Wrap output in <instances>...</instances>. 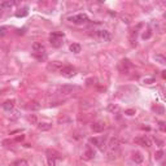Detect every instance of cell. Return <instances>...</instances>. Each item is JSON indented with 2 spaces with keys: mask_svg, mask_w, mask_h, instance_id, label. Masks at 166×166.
<instances>
[{
  "mask_svg": "<svg viewBox=\"0 0 166 166\" xmlns=\"http://www.w3.org/2000/svg\"><path fill=\"white\" fill-rule=\"evenodd\" d=\"M62 39H64V33H52L51 35H49V43H51V46L55 48L61 47Z\"/></svg>",
  "mask_w": 166,
  "mask_h": 166,
  "instance_id": "cell-1",
  "label": "cell"
},
{
  "mask_svg": "<svg viewBox=\"0 0 166 166\" xmlns=\"http://www.w3.org/2000/svg\"><path fill=\"white\" fill-rule=\"evenodd\" d=\"M69 21L74 25H83V24H87L90 21V18L87 17V14L79 13V14H74V16L69 17Z\"/></svg>",
  "mask_w": 166,
  "mask_h": 166,
  "instance_id": "cell-2",
  "label": "cell"
},
{
  "mask_svg": "<svg viewBox=\"0 0 166 166\" xmlns=\"http://www.w3.org/2000/svg\"><path fill=\"white\" fill-rule=\"evenodd\" d=\"M60 73L65 78H71V77H74L75 75L77 70H75V68H73L71 65H65V66H62V68L60 69Z\"/></svg>",
  "mask_w": 166,
  "mask_h": 166,
  "instance_id": "cell-3",
  "label": "cell"
},
{
  "mask_svg": "<svg viewBox=\"0 0 166 166\" xmlns=\"http://www.w3.org/2000/svg\"><path fill=\"white\" fill-rule=\"evenodd\" d=\"M134 143L138 145H141V147H151V140L145 135L136 136V138L134 139Z\"/></svg>",
  "mask_w": 166,
  "mask_h": 166,
  "instance_id": "cell-4",
  "label": "cell"
},
{
  "mask_svg": "<svg viewBox=\"0 0 166 166\" xmlns=\"http://www.w3.org/2000/svg\"><path fill=\"white\" fill-rule=\"evenodd\" d=\"M92 131L94 132H103L104 130L106 129V123L104 121H96L92 123Z\"/></svg>",
  "mask_w": 166,
  "mask_h": 166,
  "instance_id": "cell-5",
  "label": "cell"
},
{
  "mask_svg": "<svg viewBox=\"0 0 166 166\" xmlns=\"http://www.w3.org/2000/svg\"><path fill=\"white\" fill-rule=\"evenodd\" d=\"M97 36L100 38L101 40H104V42H109V40L112 39V35H110L109 31H106V30H99Z\"/></svg>",
  "mask_w": 166,
  "mask_h": 166,
  "instance_id": "cell-6",
  "label": "cell"
},
{
  "mask_svg": "<svg viewBox=\"0 0 166 166\" xmlns=\"http://www.w3.org/2000/svg\"><path fill=\"white\" fill-rule=\"evenodd\" d=\"M94 156H95V153H94V149H91V147L90 145H87L86 147V149H84V153H83V160H92L94 158Z\"/></svg>",
  "mask_w": 166,
  "mask_h": 166,
  "instance_id": "cell-7",
  "label": "cell"
},
{
  "mask_svg": "<svg viewBox=\"0 0 166 166\" xmlns=\"http://www.w3.org/2000/svg\"><path fill=\"white\" fill-rule=\"evenodd\" d=\"M74 90H75V87H73V86H62L59 88V92L61 95H70Z\"/></svg>",
  "mask_w": 166,
  "mask_h": 166,
  "instance_id": "cell-8",
  "label": "cell"
},
{
  "mask_svg": "<svg viewBox=\"0 0 166 166\" xmlns=\"http://www.w3.org/2000/svg\"><path fill=\"white\" fill-rule=\"evenodd\" d=\"M33 51H34V53H44L46 48H44V46H43L42 43H34L33 44Z\"/></svg>",
  "mask_w": 166,
  "mask_h": 166,
  "instance_id": "cell-9",
  "label": "cell"
},
{
  "mask_svg": "<svg viewBox=\"0 0 166 166\" xmlns=\"http://www.w3.org/2000/svg\"><path fill=\"white\" fill-rule=\"evenodd\" d=\"M61 68H62V65H61L60 61H53L52 64H49V65H48V70H52V71L60 70Z\"/></svg>",
  "mask_w": 166,
  "mask_h": 166,
  "instance_id": "cell-10",
  "label": "cell"
},
{
  "mask_svg": "<svg viewBox=\"0 0 166 166\" xmlns=\"http://www.w3.org/2000/svg\"><path fill=\"white\" fill-rule=\"evenodd\" d=\"M103 141H104V138H91L90 139V143H92L94 145L101 148V149H103Z\"/></svg>",
  "mask_w": 166,
  "mask_h": 166,
  "instance_id": "cell-11",
  "label": "cell"
},
{
  "mask_svg": "<svg viewBox=\"0 0 166 166\" xmlns=\"http://www.w3.org/2000/svg\"><path fill=\"white\" fill-rule=\"evenodd\" d=\"M3 108H4L7 112L13 110V108H14V100H7L4 104H3Z\"/></svg>",
  "mask_w": 166,
  "mask_h": 166,
  "instance_id": "cell-12",
  "label": "cell"
},
{
  "mask_svg": "<svg viewBox=\"0 0 166 166\" xmlns=\"http://www.w3.org/2000/svg\"><path fill=\"white\" fill-rule=\"evenodd\" d=\"M132 160L135 161V164H141L143 162V156L140 152H132Z\"/></svg>",
  "mask_w": 166,
  "mask_h": 166,
  "instance_id": "cell-13",
  "label": "cell"
},
{
  "mask_svg": "<svg viewBox=\"0 0 166 166\" xmlns=\"http://www.w3.org/2000/svg\"><path fill=\"white\" fill-rule=\"evenodd\" d=\"M70 51L73 52V53H79L81 51H82V47H81V44H78V43H73V44H70Z\"/></svg>",
  "mask_w": 166,
  "mask_h": 166,
  "instance_id": "cell-14",
  "label": "cell"
},
{
  "mask_svg": "<svg viewBox=\"0 0 166 166\" xmlns=\"http://www.w3.org/2000/svg\"><path fill=\"white\" fill-rule=\"evenodd\" d=\"M17 3H14V1H4L0 4V9H8V8H12Z\"/></svg>",
  "mask_w": 166,
  "mask_h": 166,
  "instance_id": "cell-15",
  "label": "cell"
},
{
  "mask_svg": "<svg viewBox=\"0 0 166 166\" xmlns=\"http://www.w3.org/2000/svg\"><path fill=\"white\" fill-rule=\"evenodd\" d=\"M12 166H29V162L26 160L21 158V160H16L14 162H12Z\"/></svg>",
  "mask_w": 166,
  "mask_h": 166,
  "instance_id": "cell-16",
  "label": "cell"
},
{
  "mask_svg": "<svg viewBox=\"0 0 166 166\" xmlns=\"http://www.w3.org/2000/svg\"><path fill=\"white\" fill-rule=\"evenodd\" d=\"M51 127H52L51 123H38V129L40 131H48L51 130Z\"/></svg>",
  "mask_w": 166,
  "mask_h": 166,
  "instance_id": "cell-17",
  "label": "cell"
},
{
  "mask_svg": "<svg viewBox=\"0 0 166 166\" xmlns=\"http://www.w3.org/2000/svg\"><path fill=\"white\" fill-rule=\"evenodd\" d=\"M27 13H29V8L27 7H25V8H22V9H20V12H17L16 13V17H25V16H27Z\"/></svg>",
  "mask_w": 166,
  "mask_h": 166,
  "instance_id": "cell-18",
  "label": "cell"
},
{
  "mask_svg": "<svg viewBox=\"0 0 166 166\" xmlns=\"http://www.w3.org/2000/svg\"><path fill=\"white\" fill-rule=\"evenodd\" d=\"M118 145H119L118 139H112V141H110V144H109L110 151H113V149H117V148H118Z\"/></svg>",
  "mask_w": 166,
  "mask_h": 166,
  "instance_id": "cell-19",
  "label": "cell"
},
{
  "mask_svg": "<svg viewBox=\"0 0 166 166\" xmlns=\"http://www.w3.org/2000/svg\"><path fill=\"white\" fill-rule=\"evenodd\" d=\"M154 60H156L157 62H160L161 65L166 64V59H165V56H162V55H156V56H154Z\"/></svg>",
  "mask_w": 166,
  "mask_h": 166,
  "instance_id": "cell-20",
  "label": "cell"
},
{
  "mask_svg": "<svg viewBox=\"0 0 166 166\" xmlns=\"http://www.w3.org/2000/svg\"><path fill=\"white\" fill-rule=\"evenodd\" d=\"M48 156H47V161H48V165L49 166H56V160H55V157L53 156H51L49 153H47Z\"/></svg>",
  "mask_w": 166,
  "mask_h": 166,
  "instance_id": "cell-21",
  "label": "cell"
},
{
  "mask_svg": "<svg viewBox=\"0 0 166 166\" xmlns=\"http://www.w3.org/2000/svg\"><path fill=\"white\" fill-rule=\"evenodd\" d=\"M8 30H9L8 26H1V27H0V36H4L5 34H7Z\"/></svg>",
  "mask_w": 166,
  "mask_h": 166,
  "instance_id": "cell-22",
  "label": "cell"
},
{
  "mask_svg": "<svg viewBox=\"0 0 166 166\" xmlns=\"http://www.w3.org/2000/svg\"><path fill=\"white\" fill-rule=\"evenodd\" d=\"M26 108H29V109H31V110H36V109H39V105H38L36 103H30V105H27Z\"/></svg>",
  "mask_w": 166,
  "mask_h": 166,
  "instance_id": "cell-23",
  "label": "cell"
},
{
  "mask_svg": "<svg viewBox=\"0 0 166 166\" xmlns=\"http://www.w3.org/2000/svg\"><path fill=\"white\" fill-rule=\"evenodd\" d=\"M151 35H152V31H151V29H148L147 33H144L141 36H143V39H149Z\"/></svg>",
  "mask_w": 166,
  "mask_h": 166,
  "instance_id": "cell-24",
  "label": "cell"
},
{
  "mask_svg": "<svg viewBox=\"0 0 166 166\" xmlns=\"http://www.w3.org/2000/svg\"><path fill=\"white\" fill-rule=\"evenodd\" d=\"M162 156H164V152H162V151H158V152L154 154V158H156V160H161Z\"/></svg>",
  "mask_w": 166,
  "mask_h": 166,
  "instance_id": "cell-25",
  "label": "cell"
},
{
  "mask_svg": "<svg viewBox=\"0 0 166 166\" xmlns=\"http://www.w3.org/2000/svg\"><path fill=\"white\" fill-rule=\"evenodd\" d=\"M125 114H127V116H134V114H135V109H127V110H125Z\"/></svg>",
  "mask_w": 166,
  "mask_h": 166,
  "instance_id": "cell-26",
  "label": "cell"
},
{
  "mask_svg": "<svg viewBox=\"0 0 166 166\" xmlns=\"http://www.w3.org/2000/svg\"><path fill=\"white\" fill-rule=\"evenodd\" d=\"M143 82L144 83H147V84H149V83H152V82H154V78H149V79H143Z\"/></svg>",
  "mask_w": 166,
  "mask_h": 166,
  "instance_id": "cell-27",
  "label": "cell"
},
{
  "mask_svg": "<svg viewBox=\"0 0 166 166\" xmlns=\"http://www.w3.org/2000/svg\"><path fill=\"white\" fill-rule=\"evenodd\" d=\"M108 109H109L110 112H113V110H117L118 106H117V105H114V106H113V105H109V108H108Z\"/></svg>",
  "mask_w": 166,
  "mask_h": 166,
  "instance_id": "cell-28",
  "label": "cell"
},
{
  "mask_svg": "<svg viewBox=\"0 0 166 166\" xmlns=\"http://www.w3.org/2000/svg\"><path fill=\"white\" fill-rule=\"evenodd\" d=\"M29 119H30V121H33L34 123H36V118H35V116H31V117L29 118Z\"/></svg>",
  "mask_w": 166,
  "mask_h": 166,
  "instance_id": "cell-29",
  "label": "cell"
},
{
  "mask_svg": "<svg viewBox=\"0 0 166 166\" xmlns=\"http://www.w3.org/2000/svg\"><path fill=\"white\" fill-rule=\"evenodd\" d=\"M24 138H25V136H24V135H21V136H18V138H16V140H17V141L24 140Z\"/></svg>",
  "mask_w": 166,
  "mask_h": 166,
  "instance_id": "cell-30",
  "label": "cell"
},
{
  "mask_svg": "<svg viewBox=\"0 0 166 166\" xmlns=\"http://www.w3.org/2000/svg\"><path fill=\"white\" fill-rule=\"evenodd\" d=\"M160 127H161L162 131H165V126H164V122H160Z\"/></svg>",
  "mask_w": 166,
  "mask_h": 166,
  "instance_id": "cell-31",
  "label": "cell"
},
{
  "mask_svg": "<svg viewBox=\"0 0 166 166\" xmlns=\"http://www.w3.org/2000/svg\"><path fill=\"white\" fill-rule=\"evenodd\" d=\"M0 17H1V12H0Z\"/></svg>",
  "mask_w": 166,
  "mask_h": 166,
  "instance_id": "cell-32",
  "label": "cell"
}]
</instances>
